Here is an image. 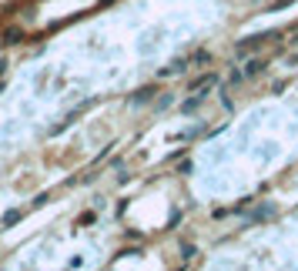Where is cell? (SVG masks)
<instances>
[{
    "label": "cell",
    "mask_w": 298,
    "mask_h": 271,
    "mask_svg": "<svg viewBox=\"0 0 298 271\" xmlns=\"http://www.w3.org/2000/svg\"><path fill=\"white\" fill-rule=\"evenodd\" d=\"M271 37H275V34H251V37H244L242 44L235 47V54H238V57H248L251 50H258L261 44H265V40H271Z\"/></svg>",
    "instance_id": "obj_1"
},
{
    "label": "cell",
    "mask_w": 298,
    "mask_h": 271,
    "mask_svg": "<svg viewBox=\"0 0 298 271\" xmlns=\"http://www.w3.org/2000/svg\"><path fill=\"white\" fill-rule=\"evenodd\" d=\"M215 84H218V74H211V71H208V74H201V77L191 80V87H188V91H191V94H201V91L215 87Z\"/></svg>",
    "instance_id": "obj_2"
},
{
    "label": "cell",
    "mask_w": 298,
    "mask_h": 271,
    "mask_svg": "<svg viewBox=\"0 0 298 271\" xmlns=\"http://www.w3.org/2000/svg\"><path fill=\"white\" fill-rule=\"evenodd\" d=\"M261 71H265V60H251L248 71H244V77H255V74H261Z\"/></svg>",
    "instance_id": "obj_3"
},
{
    "label": "cell",
    "mask_w": 298,
    "mask_h": 271,
    "mask_svg": "<svg viewBox=\"0 0 298 271\" xmlns=\"http://www.w3.org/2000/svg\"><path fill=\"white\" fill-rule=\"evenodd\" d=\"M3 37H7V44H17V37L24 40V30H17V27H10V30L3 34Z\"/></svg>",
    "instance_id": "obj_4"
},
{
    "label": "cell",
    "mask_w": 298,
    "mask_h": 271,
    "mask_svg": "<svg viewBox=\"0 0 298 271\" xmlns=\"http://www.w3.org/2000/svg\"><path fill=\"white\" fill-rule=\"evenodd\" d=\"M151 94H154L151 87H144V91H137V94H134V104H144V100H148Z\"/></svg>",
    "instance_id": "obj_5"
}]
</instances>
